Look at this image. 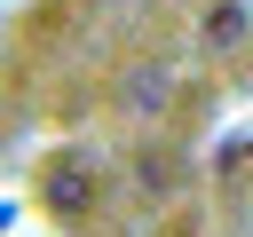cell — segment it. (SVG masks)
I'll return each instance as SVG.
<instances>
[{
    "mask_svg": "<svg viewBox=\"0 0 253 237\" xmlns=\"http://www.w3.org/2000/svg\"><path fill=\"white\" fill-rule=\"evenodd\" d=\"M237 47H253V0H206L198 8V55L221 63Z\"/></svg>",
    "mask_w": 253,
    "mask_h": 237,
    "instance_id": "1",
    "label": "cell"
}]
</instances>
